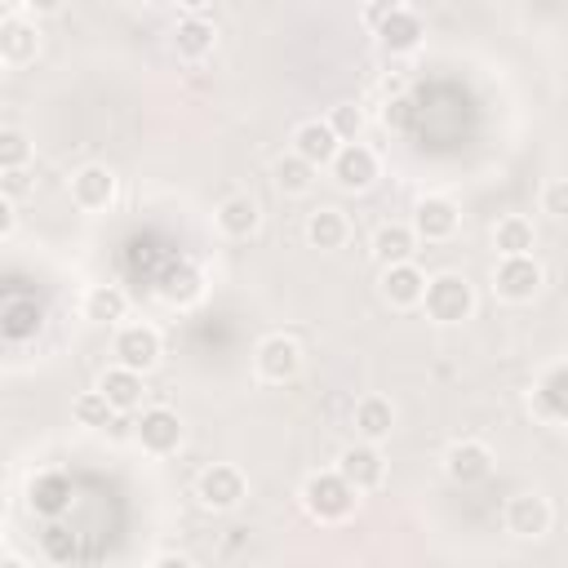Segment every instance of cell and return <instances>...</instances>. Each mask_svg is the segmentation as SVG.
I'll use <instances>...</instances> for the list:
<instances>
[{
    "label": "cell",
    "instance_id": "1",
    "mask_svg": "<svg viewBox=\"0 0 568 568\" xmlns=\"http://www.w3.org/2000/svg\"><path fill=\"white\" fill-rule=\"evenodd\" d=\"M359 488L342 475V470H315L306 484H302V506H306V515L311 519H320V524H342L351 510H355V497Z\"/></svg>",
    "mask_w": 568,
    "mask_h": 568
},
{
    "label": "cell",
    "instance_id": "2",
    "mask_svg": "<svg viewBox=\"0 0 568 568\" xmlns=\"http://www.w3.org/2000/svg\"><path fill=\"white\" fill-rule=\"evenodd\" d=\"M422 302H426V315H430V320L457 324V320H466V315L475 311V288H470L466 275L444 271V275L426 280V297H422Z\"/></svg>",
    "mask_w": 568,
    "mask_h": 568
},
{
    "label": "cell",
    "instance_id": "3",
    "mask_svg": "<svg viewBox=\"0 0 568 568\" xmlns=\"http://www.w3.org/2000/svg\"><path fill=\"white\" fill-rule=\"evenodd\" d=\"M373 31H377V44L386 49V53H413L417 44H422V18L413 13V9H399V4H390V0H377V9H373Z\"/></svg>",
    "mask_w": 568,
    "mask_h": 568
},
{
    "label": "cell",
    "instance_id": "4",
    "mask_svg": "<svg viewBox=\"0 0 568 568\" xmlns=\"http://www.w3.org/2000/svg\"><path fill=\"white\" fill-rule=\"evenodd\" d=\"M493 284H497L501 297H510V302H528V297H537V288H541V266L532 262V253H510V257L497 262Z\"/></svg>",
    "mask_w": 568,
    "mask_h": 568
},
{
    "label": "cell",
    "instance_id": "5",
    "mask_svg": "<svg viewBox=\"0 0 568 568\" xmlns=\"http://www.w3.org/2000/svg\"><path fill=\"white\" fill-rule=\"evenodd\" d=\"M133 439L146 453H173L182 444V422L173 408H142V417L133 422Z\"/></svg>",
    "mask_w": 568,
    "mask_h": 568
},
{
    "label": "cell",
    "instance_id": "6",
    "mask_svg": "<svg viewBox=\"0 0 568 568\" xmlns=\"http://www.w3.org/2000/svg\"><path fill=\"white\" fill-rule=\"evenodd\" d=\"M253 359H257V373H262L266 382H288V377H297V368H302V351H297V342L284 337V333L262 337Z\"/></svg>",
    "mask_w": 568,
    "mask_h": 568
},
{
    "label": "cell",
    "instance_id": "7",
    "mask_svg": "<svg viewBox=\"0 0 568 568\" xmlns=\"http://www.w3.org/2000/svg\"><path fill=\"white\" fill-rule=\"evenodd\" d=\"M195 497H200L209 510H231V506H240V497H244V475H240L235 466L217 462V466H209V470L200 475Z\"/></svg>",
    "mask_w": 568,
    "mask_h": 568
},
{
    "label": "cell",
    "instance_id": "8",
    "mask_svg": "<svg viewBox=\"0 0 568 568\" xmlns=\"http://www.w3.org/2000/svg\"><path fill=\"white\" fill-rule=\"evenodd\" d=\"M115 355H120L124 368L146 373V368H155V359H160V333H155L151 324H124V328L115 333Z\"/></svg>",
    "mask_w": 568,
    "mask_h": 568
},
{
    "label": "cell",
    "instance_id": "9",
    "mask_svg": "<svg viewBox=\"0 0 568 568\" xmlns=\"http://www.w3.org/2000/svg\"><path fill=\"white\" fill-rule=\"evenodd\" d=\"M333 178L342 191H364L377 178V155L364 142H342V151L333 155Z\"/></svg>",
    "mask_w": 568,
    "mask_h": 568
},
{
    "label": "cell",
    "instance_id": "10",
    "mask_svg": "<svg viewBox=\"0 0 568 568\" xmlns=\"http://www.w3.org/2000/svg\"><path fill=\"white\" fill-rule=\"evenodd\" d=\"M337 470L359 488V493H368V488H377L382 484V475H386V462H382V453L373 448V439H364V444H351V448H342V457H337Z\"/></svg>",
    "mask_w": 568,
    "mask_h": 568
},
{
    "label": "cell",
    "instance_id": "11",
    "mask_svg": "<svg viewBox=\"0 0 568 568\" xmlns=\"http://www.w3.org/2000/svg\"><path fill=\"white\" fill-rule=\"evenodd\" d=\"M71 200L80 204V209H106L111 200H115V173L106 169V164H84L75 178H71Z\"/></svg>",
    "mask_w": 568,
    "mask_h": 568
},
{
    "label": "cell",
    "instance_id": "12",
    "mask_svg": "<svg viewBox=\"0 0 568 568\" xmlns=\"http://www.w3.org/2000/svg\"><path fill=\"white\" fill-rule=\"evenodd\" d=\"M413 231H417V240H448L457 231V204L444 195H426L413 209Z\"/></svg>",
    "mask_w": 568,
    "mask_h": 568
},
{
    "label": "cell",
    "instance_id": "13",
    "mask_svg": "<svg viewBox=\"0 0 568 568\" xmlns=\"http://www.w3.org/2000/svg\"><path fill=\"white\" fill-rule=\"evenodd\" d=\"M506 528H510L515 537H541V532L550 528V506H546V497H537V493L510 497V501H506Z\"/></svg>",
    "mask_w": 568,
    "mask_h": 568
},
{
    "label": "cell",
    "instance_id": "14",
    "mask_svg": "<svg viewBox=\"0 0 568 568\" xmlns=\"http://www.w3.org/2000/svg\"><path fill=\"white\" fill-rule=\"evenodd\" d=\"M293 151L311 164H333V155L342 151V138L333 133L328 120H306L297 133H293Z\"/></svg>",
    "mask_w": 568,
    "mask_h": 568
},
{
    "label": "cell",
    "instance_id": "15",
    "mask_svg": "<svg viewBox=\"0 0 568 568\" xmlns=\"http://www.w3.org/2000/svg\"><path fill=\"white\" fill-rule=\"evenodd\" d=\"M382 293L395 306H417L426 297V275L413 262H395V266L382 271Z\"/></svg>",
    "mask_w": 568,
    "mask_h": 568
},
{
    "label": "cell",
    "instance_id": "16",
    "mask_svg": "<svg viewBox=\"0 0 568 568\" xmlns=\"http://www.w3.org/2000/svg\"><path fill=\"white\" fill-rule=\"evenodd\" d=\"M488 470H493V453L484 444L462 439V444L448 448V475L457 484H479V479H488Z\"/></svg>",
    "mask_w": 568,
    "mask_h": 568
},
{
    "label": "cell",
    "instance_id": "17",
    "mask_svg": "<svg viewBox=\"0 0 568 568\" xmlns=\"http://www.w3.org/2000/svg\"><path fill=\"white\" fill-rule=\"evenodd\" d=\"M257 204H253V195H226L222 204H217V231L222 235H231V240H248L253 231H257Z\"/></svg>",
    "mask_w": 568,
    "mask_h": 568
},
{
    "label": "cell",
    "instance_id": "18",
    "mask_svg": "<svg viewBox=\"0 0 568 568\" xmlns=\"http://www.w3.org/2000/svg\"><path fill=\"white\" fill-rule=\"evenodd\" d=\"M98 386H102V395L111 399L115 413H133L142 404V373L138 368H124V364L120 368H106Z\"/></svg>",
    "mask_w": 568,
    "mask_h": 568
},
{
    "label": "cell",
    "instance_id": "19",
    "mask_svg": "<svg viewBox=\"0 0 568 568\" xmlns=\"http://www.w3.org/2000/svg\"><path fill=\"white\" fill-rule=\"evenodd\" d=\"M413 248H417V231L404 226V222H386L377 235H373V253L382 266H395V262H413Z\"/></svg>",
    "mask_w": 568,
    "mask_h": 568
},
{
    "label": "cell",
    "instance_id": "20",
    "mask_svg": "<svg viewBox=\"0 0 568 568\" xmlns=\"http://www.w3.org/2000/svg\"><path fill=\"white\" fill-rule=\"evenodd\" d=\"M200 293H204V275L195 266H186V262H173L160 275V297L173 302V306H191V302H200Z\"/></svg>",
    "mask_w": 568,
    "mask_h": 568
},
{
    "label": "cell",
    "instance_id": "21",
    "mask_svg": "<svg viewBox=\"0 0 568 568\" xmlns=\"http://www.w3.org/2000/svg\"><path fill=\"white\" fill-rule=\"evenodd\" d=\"M213 40H217V31H213V22H204L200 13H186V18L178 22V31H173V49H178L182 58H191V62H200V58L213 49Z\"/></svg>",
    "mask_w": 568,
    "mask_h": 568
},
{
    "label": "cell",
    "instance_id": "22",
    "mask_svg": "<svg viewBox=\"0 0 568 568\" xmlns=\"http://www.w3.org/2000/svg\"><path fill=\"white\" fill-rule=\"evenodd\" d=\"M0 58L9 67H22L36 58V27L22 22V18H4L0 22Z\"/></svg>",
    "mask_w": 568,
    "mask_h": 568
},
{
    "label": "cell",
    "instance_id": "23",
    "mask_svg": "<svg viewBox=\"0 0 568 568\" xmlns=\"http://www.w3.org/2000/svg\"><path fill=\"white\" fill-rule=\"evenodd\" d=\"M390 426H395V408H390V399H382V395H364L359 404H355V430L364 435V439H386L390 435Z\"/></svg>",
    "mask_w": 568,
    "mask_h": 568
},
{
    "label": "cell",
    "instance_id": "24",
    "mask_svg": "<svg viewBox=\"0 0 568 568\" xmlns=\"http://www.w3.org/2000/svg\"><path fill=\"white\" fill-rule=\"evenodd\" d=\"M537 413L550 417V422H568V364L550 368L537 382Z\"/></svg>",
    "mask_w": 568,
    "mask_h": 568
},
{
    "label": "cell",
    "instance_id": "25",
    "mask_svg": "<svg viewBox=\"0 0 568 568\" xmlns=\"http://www.w3.org/2000/svg\"><path fill=\"white\" fill-rule=\"evenodd\" d=\"M346 217L337 213V209H315L311 217H306V240L315 244V248H342L346 244Z\"/></svg>",
    "mask_w": 568,
    "mask_h": 568
},
{
    "label": "cell",
    "instance_id": "26",
    "mask_svg": "<svg viewBox=\"0 0 568 568\" xmlns=\"http://www.w3.org/2000/svg\"><path fill=\"white\" fill-rule=\"evenodd\" d=\"M493 240H497V253L510 257V253H532V240H537V235H532V222H528V217L510 213V217L497 222Z\"/></svg>",
    "mask_w": 568,
    "mask_h": 568
},
{
    "label": "cell",
    "instance_id": "27",
    "mask_svg": "<svg viewBox=\"0 0 568 568\" xmlns=\"http://www.w3.org/2000/svg\"><path fill=\"white\" fill-rule=\"evenodd\" d=\"M124 311H129V297H124L115 284H98V288L84 297V315L98 320V324H115V320H124Z\"/></svg>",
    "mask_w": 568,
    "mask_h": 568
},
{
    "label": "cell",
    "instance_id": "28",
    "mask_svg": "<svg viewBox=\"0 0 568 568\" xmlns=\"http://www.w3.org/2000/svg\"><path fill=\"white\" fill-rule=\"evenodd\" d=\"M31 333H40V306L27 302V297H9L4 302V337L9 342H22Z\"/></svg>",
    "mask_w": 568,
    "mask_h": 568
},
{
    "label": "cell",
    "instance_id": "29",
    "mask_svg": "<svg viewBox=\"0 0 568 568\" xmlns=\"http://www.w3.org/2000/svg\"><path fill=\"white\" fill-rule=\"evenodd\" d=\"M71 413H75V422H80V426H89V430H106V426L115 422V408H111V399L102 395V386H98V390L75 395Z\"/></svg>",
    "mask_w": 568,
    "mask_h": 568
},
{
    "label": "cell",
    "instance_id": "30",
    "mask_svg": "<svg viewBox=\"0 0 568 568\" xmlns=\"http://www.w3.org/2000/svg\"><path fill=\"white\" fill-rule=\"evenodd\" d=\"M67 501H71V484H67L62 475H40V479L31 484V506H36L40 515H62Z\"/></svg>",
    "mask_w": 568,
    "mask_h": 568
},
{
    "label": "cell",
    "instance_id": "31",
    "mask_svg": "<svg viewBox=\"0 0 568 568\" xmlns=\"http://www.w3.org/2000/svg\"><path fill=\"white\" fill-rule=\"evenodd\" d=\"M315 173V164L311 160H302L297 151L293 155H284L280 164H275V182H280V191H288V195H302V191H311V178Z\"/></svg>",
    "mask_w": 568,
    "mask_h": 568
},
{
    "label": "cell",
    "instance_id": "32",
    "mask_svg": "<svg viewBox=\"0 0 568 568\" xmlns=\"http://www.w3.org/2000/svg\"><path fill=\"white\" fill-rule=\"evenodd\" d=\"M328 124H333V133H337L342 142H359L364 111H359L355 102H342V106H333V111H328Z\"/></svg>",
    "mask_w": 568,
    "mask_h": 568
},
{
    "label": "cell",
    "instance_id": "33",
    "mask_svg": "<svg viewBox=\"0 0 568 568\" xmlns=\"http://www.w3.org/2000/svg\"><path fill=\"white\" fill-rule=\"evenodd\" d=\"M27 160H31L27 138H22L18 129H4V133H0V169H22Z\"/></svg>",
    "mask_w": 568,
    "mask_h": 568
},
{
    "label": "cell",
    "instance_id": "34",
    "mask_svg": "<svg viewBox=\"0 0 568 568\" xmlns=\"http://www.w3.org/2000/svg\"><path fill=\"white\" fill-rule=\"evenodd\" d=\"M541 209L564 222V217H568V182H550V186L541 191Z\"/></svg>",
    "mask_w": 568,
    "mask_h": 568
},
{
    "label": "cell",
    "instance_id": "35",
    "mask_svg": "<svg viewBox=\"0 0 568 568\" xmlns=\"http://www.w3.org/2000/svg\"><path fill=\"white\" fill-rule=\"evenodd\" d=\"M44 550H49V559H71L75 555V541H71L67 528H49L44 532Z\"/></svg>",
    "mask_w": 568,
    "mask_h": 568
},
{
    "label": "cell",
    "instance_id": "36",
    "mask_svg": "<svg viewBox=\"0 0 568 568\" xmlns=\"http://www.w3.org/2000/svg\"><path fill=\"white\" fill-rule=\"evenodd\" d=\"M408 111H413V106H408L404 98L386 102V129H404V124H408Z\"/></svg>",
    "mask_w": 568,
    "mask_h": 568
},
{
    "label": "cell",
    "instance_id": "37",
    "mask_svg": "<svg viewBox=\"0 0 568 568\" xmlns=\"http://www.w3.org/2000/svg\"><path fill=\"white\" fill-rule=\"evenodd\" d=\"M0 186H4V195H9V200H13V195H22V191H27L22 169H4V182H0Z\"/></svg>",
    "mask_w": 568,
    "mask_h": 568
},
{
    "label": "cell",
    "instance_id": "38",
    "mask_svg": "<svg viewBox=\"0 0 568 568\" xmlns=\"http://www.w3.org/2000/svg\"><path fill=\"white\" fill-rule=\"evenodd\" d=\"M0 235H13V200H0Z\"/></svg>",
    "mask_w": 568,
    "mask_h": 568
},
{
    "label": "cell",
    "instance_id": "39",
    "mask_svg": "<svg viewBox=\"0 0 568 568\" xmlns=\"http://www.w3.org/2000/svg\"><path fill=\"white\" fill-rule=\"evenodd\" d=\"M155 568H191L186 555H155Z\"/></svg>",
    "mask_w": 568,
    "mask_h": 568
},
{
    "label": "cell",
    "instance_id": "40",
    "mask_svg": "<svg viewBox=\"0 0 568 568\" xmlns=\"http://www.w3.org/2000/svg\"><path fill=\"white\" fill-rule=\"evenodd\" d=\"M31 13H58L62 9V0H22Z\"/></svg>",
    "mask_w": 568,
    "mask_h": 568
},
{
    "label": "cell",
    "instance_id": "41",
    "mask_svg": "<svg viewBox=\"0 0 568 568\" xmlns=\"http://www.w3.org/2000/svg\"><path fill=\"white\" fill-rule=\"evenodd\" d=\"M106 430H111L115 439H124V435H133V422H124V413H120V417H115V422H111Z\"/></svg>",
    "mask_w": 568,
    "mask_h": 568
},
{
    "label": "cell",
    "instance_id": "42",
    "mask_svg": "<svg viewBox=\"0 0 568 568\" xmlns=\"http://www.w3.org/2000/svg\"><path fill=\"white\" fill-rule=\"evenodd\" d=\"M178 4H182V9H186V13H200V9H209V4H213V0H178Z\"/></svg>",
    "mask_w": 568,
    "mask_h": 568
}]
</instances>
